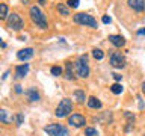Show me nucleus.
Returning a JSON list of instances; mask_svg holds the SVG:
<instances>
[{
    "instance_id": "nucleus-9",
    "label": "nucleus",
    "mask_w": 145,
    "mask_h": 136,
    "mask_svg": "<svg viewBox=\"0 0 145 136\" xmlns=\"http://www.w3.org/2000/svg\"><path fill=\"white\" fill-rule=\"evenodd\" d=\"M129 6L136 12H142L145 11V0H127Z\"/></svg>"
},
{
    "instance_id": "nucleus-26",
    "label": "nucleus",
    "mask_w": 145,
    "mask_h": 136,
    "mask_svg": "<svg viewBox=\"0 0 145 136\" xmlns=\"http://www.w3.org/2000/svg\"><path fill=\"white\" fill-rule=\"evenodd\" d=\"M21 122H23V116H21V115H18V116H17V124L20 126Z\"/></svg>"
},
{
    "instance_id": "nucleus-25",
    "label": "nucleus",
    "mask_w": 145,
    "mask_h": 136,
    "mask_svg": "<svg viewBox=\"0 0 145 136\" xmlns=\"http://www.w3.org/2000/svg\"><path fill=\"white\" fill-rule=\"evenodd\" d=\"M101 21L104 23V24H109V23H110V17H107V15H103Z\"/></svg>"
},
{
    "instance_id": "nucleus-27",
    "label": "nucleus",
    "mask_w": 145,
    "mask_h": 136,
    "mask_svg": "<svg viewBox=\"0 0 145 136\" xmlns=\"http://www.w3.org/2000/svg\"><path fill=\"white\" fill-rule=\"evenodd\" d=\"M112 76H113V79H115L116 82H120V80H121V77H122V76H120V74H112Z\"/></svg>"
},
{
    "instance_id": "nucleus-17",
    "label": "nucleus",
    "mask_w": 145,
    "mask_h": 136,
    "mask_svg": "<svg viewBox=\"0 0 145 136\" xmlns=\"http://www.w3.org/2000/svg\"><path fill=\"white\" fill-rule=\"evenodd\" d=\"M9 15V8L6 3H0V20H6Z\"/></svg>"
},
{
    "instance_id": "nucleus-12",
    "label": "nucleus",
    "mask_w": 145,
    "mask_h": 136,
    "mask_svg": "<svg viewBox=\"0 0 145 136\" xmlns=\"http://www.w3.org/2000/svg\"><path fill=\"white\" fill-rule=\"evenodd\" d=\"M74 65H72V62H67L65 63V79L67 80H74L76 79V76H74Z\"/></svg>"
},
{
    "instance_id": "nucleus-2",
    "label": "nucleus",
    "mask_w": 145,
    "mask_h": 136,
    "mask_svg": "<svg viewBox=\"0 0 145 136\" xmlns=\"http://www.w3.org/2000/svg\"><path fill=\"white\" fill-rule=\"evenodd\" d=\"M74 70H76L79 77L86 79V77L89 76V65H88V56H86V54H82V56L74 62Z\"/></svg>"
},
{
    "instance_id": "nucleus-6",
    "label": "nucleus",
    "mask_w": 145,
    "mask_h": 136,
    "mask_svg": "<svg viewBox=\"0 0 145 136\" xmlns=\"http://www.w3.org/2000/svg\"><path fill=\"white\" fill-rule=\"evenodd\" d=\"M6 24L9 29H12V30H21L23 29V26H24V21H23V18L18 15V14H9L8 18H6Z\"/></svg>"
},
{
    "instance_id": "nucleus-7",
    "label": "nucleus",
    "mask_w": 145,
    "mask_h": 136,
    "mask_svg": "<svg viewBox=\"0 0 145 136\" xmlns=\"http://www.w3.org/2000/svg\"><path fill=\"white\" fill-rule=\"evenodd\" d=\"M110 65L113 68H118V70H121V68L125 67V59L124 56L120 53V52H113L110 54Z\"/></svg>"
},
{
    "instance_id": "nucleus-18",
    "label": "nucleus",
    "mask_w": 145,
    "mask_h": 136,
    "mask_svg": "<svg viewBox=\"0 0 145 136\" xmlns=\"http://www.w3.org/2000/svg\"><path fill=\"white\" fill-rule=\"evenodd\" d=\"M56 9L62 14V15H65V17H67V15H70V9H68V6H65L63 3H59L57 6H56Z\"/></svg>"
},
{
    "instance_id": "nucleus-1",
    "label": "nucleus",
    "mask_w": 145,
    "mask_h": 136,
    "mask_svg": "<svg viewBox=\"0 0 145 136\" xmlns=\"http://www.w3.org/2000/svg\"><path fill=\"white\" fill-rule=\"evenodd\" d=\"M30 18H32V21L35 23L38 27H41V29H47V18H45V15L42 14V11L38 8V6H30Z\"/></svg>"
},
{
    "instance_id": "nucleus-8",
    "label": "nucleus",
    "mask_w": 145,
    "mask_h": 136,
    "mask_svg": "<svg viewBox=\"0 0 145 136\" xmlns=\"http://www.w3.org/2000/svg\"><path fill=\"white\" fill-rule=\"evenodd\" d=\"M68 124L71 127H76V129H80V127H83L86 124V120L80 113H72V115L68 116Z\"/></svg>"
},
{
    "instance_id": "nucleus-3",
    "label": "nucleus",
    "mask_w": 145,
    "mask_h": 136,
    "mask_svg": "<svg viewBox=\"0 0 145 136\" xmlns=\"http://www.w3.org/2000/svg\"><path fill=\"white\" fill-rule=\"evenodd\" d=\"M71 112H72V101L68 98H63L57 104L56 110H54V115L57 118H65V116H70Z\"/></svg>"
},
{
    "instance_id": "nucleus-20",
    "label": "nucleus",
    "mask_w": 145,
    "mask_h": 136,
    "mask_svg": "<svg viewBox=\"0 0 145 136\" xmlns=\"http://www.w3.org/2000/svg\"><path fill=\"white\" fill-rule=\"evenodd\" d=\"M52 76H54V77H59V76H62L63 74V70L61 67H52Z\"/></svg>"
},
{
    "instance_id": "nucleus-14",
    "label": "nucleus",
    "mask_w": 145,
    "mask_h": 136,
    "mask_svg": "<svg viewBox=\"0 0 145 136\" xmlns=\"http://www.w3.org/2000/svg\"><path fill=\"white\" fill-rule=\"evenodd\" d=\"M74 100L79 104H83L86 100V95H85V91H82V89H77V91H74Z\"/></svg>"
},
{
    "instance_id": "nucleus-22",
    "label": "nucleus",
    "mask_w": 145,
    "mask_h": 136,
    "mask_svg": "<svg viewBox=\"0 0 145 136\" xmlns=\"http://www.w3.org/2000/svg\"><path fill=\"white\" fill-rule=\"evenodd\" d=\"M85 136H98V131L94 127H86L85 129Z\"/></svg>"
},
{
    "instance_id": "nucleus-15",
    "label": "nucleus",
    "mask_w": 145,
    "mask_h": 136,
    "mask_svg": "<svg viewBox=\"0 0 145 136\" xmlns=\"http://www.w3.org/2000/svg\"><path fill=\"white\" fill-rule=\"evenodd\" d=\"M86 104H88L91 109H100L101 107V101H100L97 97H89L86 100Z\"/></svg>"
},
{
    "instance_id": "nucleus-29",
    "label": "nucleus",
    "mask_w": 145,
    "mask_h": 136,
    "mask_svg": "<svg viewBox=\"0 0 145 136\" xmlns=\"http://www.w3.org/2000/svg\"><path fill=\"white\" fill-rule=\"evenodd\" d=\"M138 35H145V29H140V30H138Z\"/></svg>"
},
{
    "instance_id": "nucleus-30",
    "label": "nucleus",
    "mask_w": 145,
    "mask_h": 136,
    "mask_svg": "<svg viewBox=\"0 0 145 136\" xmlns=\"http://www.w3.org/2000/svg\"><path fill=\"white\" fill-rule=\"evenodd\" d=\"M140 88H142V92L145 94V82H144V83H142V86H140Z\"/></svg>"
},
{
    "instance_id": "nucleus-23",
    "label": "nucleus",
    "mask_w": 145,
    "mask_h": 136,
    "mask_svg": "<svg viewBox=\"0 0 145 136\" xmlns=\"http://www.w3.org/2000/svg\"><path fill=\"white\" fill-rule=\"evenodd\" d=\"M0 122H9V120H8V112L5 110V109H0Z\"/></svg>"
},
{
    "instance_id": "nucleus-24",
    "label": "nucleus",
    "mask_w": 145,
    "mask_h": 136,
    "mask_svg": "<svg viewBox=\"0 0 145 136\" xmlns=\"http://www.w3.org/2000/svg\"><path fill=\"white\" fill-rule=\"evenodd\" d=\"M68 6L70 8H77L79 6V0H68Z\"/></svg>"
},
{
    "instance_id": "nucleus-28",
    "label": "nucleus",
    "mask_w": 145,
    "mask_h": 136,
    "mask_svg": "<svg viewBox=\"0 0 145 136\" xmlns=\"http://www.w3.org/2000/svg\"><path fill=\"white\" fill-rule=\"evenodd\" d=\"M15 92H17V94H20V92H21V86H20V85H17V86H15Z\"/></svg>"
},
{
    "instance_id": "nucleus-31",
    "label": "nucleus",
    "mask_w": 145,
    "mask_h": 136,
    "mask_svg": "<svg viewBox=\"0 0 145 136\" xmlns=\"http://www.w3.org/2000/svg\"><path fill=\"white\" fill-rule=\"evenodd\" d=\"M144 136H145V133H144Z\"/></svg>"
},
{
    "instance_id": "nucleus-4",
    "label": "nucleus",
    "mask_w": 145,
    "mask_h": 136,
    "mask_svg": "<svg viewBox=\"0 0 145 136\" xmlns=\"http://www.w3.org/2000/svg\"><path fill=\"white\" fill-rule=\"evenodd\" d=\"M74 23L77 24H82V26H88V27H92V29H97V20L89 15V14H85V12H79L74 15Z\"/></svg>"
},
{
    "instance_id": "nucleus-16",
    "label": "nucleus",
    "mask_w": 145,
    "mask_h": 136,
    "mask_svg": "<svg viewBox=\"0 0 145 136\" xmlns=\"http://www.w3.org/2000/svg\"><path fill=\"white\" fill-rule=\"evenodd\" d=\"M26 95H27V98H29V101H38V100H39V94H38V91H36L35 88L27 89Z\"/></svg>"
},
{
    "instance_id": "nucleus-5",
    "label": "nucleus",
    "mask_w": 145,
    "mask_h": 136,
    "mask_svg": "<svg viewBox=\"0 0 145 136\" xmlns=\"http://www.w3.org/2000/svg\"><path fill=\"white\" fill-rule=\"evenodd\" d=\"M44 131L48 136H68V129L63 124H57V122H53V124L45 126Z\"/></svg>"
},
{
    "instance_id": "nucleus-11",
    "label": "nucleus",
    "mask_w": 145,
    "mask_h": 136,
    "mask_svg": "<svg viewBox=\"0 0 145 136\" xmlns=\"http://www.w3.org/2000/svg\"><path fill=\"white\" fill-rule=\"evenodd\" d=\"M32 56H33V48H30V47L23 48L17 53V58L20 59V61H27V59H30Z\"/></svg>"
},
{
    "instance_id": "nucleus-19",
    "label": "nucleus",
    "mask_w": 145,
    "mask_h": 136,
    "mask_svg": "<svg viewBox=\"0 0 145 136\" xmlns=\"http://www.w3.org/2000/svg\"><path fill=\"white\" fill-rule=\"evenodd\" d=\"M92 56L97 59V61H101V59L104 58V53H103V50H100V48H94L92 50Z\"/></svg>"
},
{
    "instance_id": "nucleus-13",
    "label": "nucleus",
    "mask_w": 145,
    "mask_h": 136,
    "mask_svg": "<svg viewBox=\"0 0 145 136\" xmlns=\"http://www.w3.org/2000/svg\"><path fill=\"white\" fill-rule=\"evenodd\" d=\"M27 71H29V63H23V65H18L15 68V76L18 79H23L24 76H27Z\"/></svg>"
},
{
    "instance_id": "nucleus-21",
    "label": "nucleus",
    "mask_w": 145,
    "mask_h": 136,
    "mask_svg": "<svg viewBox=\"0 0 145 136\" xmlns=\"http://www.w3.org/2000/svg\"><path fill=\"white\" fill-rule=\"evenodd\" d=\"M110 91H112V92L115 94V95H118V94L122 92V86H121L120 83H113V85L110 86Z\"/></svg>"
},
{
    "instance_id": "nucleus-10",
    "label": "nucleus",
    "mask_w": 145,
    "mask_h": 136,
    "mask_svg": "<svg viewBox=\"0 0 145 136\" xmlns=\"http://www.w3.org/2000/svg\"><path fill=\"white\" fill-rule=\"evenodd\" d=\"M109 41L118 48H121L125 45V39H124V36H121V35H110L109 36Z\"/></svg>"
}]
</instances>
